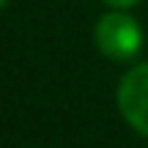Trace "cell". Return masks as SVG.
<instances>
[{"instance_id": "3", "label": "cell", "mask_w": 148, "mask_h": 148, "mask_svg": "<svg viewBox=\"0 0 148 148\" xmlns=\"http://www.w3.org/2000/svg\"><path fill=\"white\" fill-rule=\"evenodd\" d=\"M101 3H107L110 8H121V11H129L132 5H137L140 0H101Z\"/></svg>"}, {"instance_id": "2", "label": "cell", "mask_w": 148, "mask_h": 148, "mask_svg": "<svg viewBox=\"0 0 148 148\" xmlns=\"http://www.w3.org/2000/svg\"><path fill=\"white\" fill-rule=\"evenodd\" d=\"M115 101L123 121L137 134L148 137V63L132 66L121 77L115 90Z\"/></svg>"}, {"instance_id": "4", "label": "cell", "mask_w": 148, "mask_h": 148, "mask_svg": "<svg viewBox=\"0 0 148 148\" xmlns=\"http://www.w3.org/2000/svg\"><path fill=\"white\" fill-rule=\"evenodd\" d=\"M5 3H8V0H0V8H3V5H5Z\"/></svg>"}, {"instance_id": "1", "label": "cell", "mask_w": 148, "mask_h": 148, "mask_svg": "<svg viewBox=\"0 0 148 148\" xmlns=\"http://www.w3.org/2000/svg\"><path fill=\"white\" fill-rule=\"evenodd\" d=\"M93 41L107 60L129 63L143 49V27L129 11L112 8L99 16V22L93 27Z\"/></svg>"}]
</instances>
